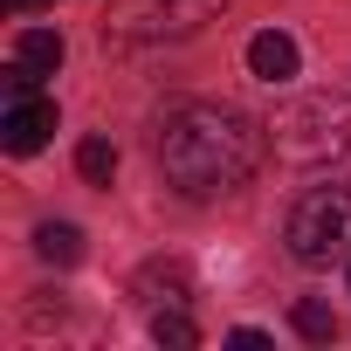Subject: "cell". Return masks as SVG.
Wrapping results in <instances>:
<instances>
[{
	"label": "cell",
	"instance_id": "obj_1",
	"mask_svg": "<svg viewBox=\"0 0 351 351\" xmlns=\"http://www.w3.org/2000/svg\"><path fill=\"white\" fill-rule=\"evenodd\" d=\"M262 152H269V124H255L234 104H180L158 124V172L186 200H214V193L248 186Z\"/></svg>",
	"mask_w": 351,
	"mask_h": 351
},
{
	"label": "cell",
	"instance_id": "obj_2",
	"mask_svg": "<svg viewBox=\"0 0 351 351\" xmlns=\"http://www.w3.org/2000/svg\"><path fill=\"white\" fill-rule=\"evenodd\" d=\"M269 145L282 165H330L351 152V97L344 90H310L269 117Z\"/></svg>",
	"mask_w": 351,
	"mask_h": 351
},
{
	"label": "cell",
	"instance_id": "obj_3",
	"mask_svg": "<svg viewBox=\"0 0 351 351\" xmlns=\"http://www.w3.org/2000/svg\"><path fill=\"white\" fill-rule=\"evenodd\" d=\"M221 14V0H110L104 42L110 49H158V42H186Z\"/></svg>",
	"mask_w": 351,
	"mask_h": 351
},
{
	"label": "cell",
	"instance_id": "obj_4",
	"mask_svg": "<svg viewBox=\"0 0 351 351\" xmlns=\"http://www.w3.org/2000/svg\"><path fill=\"white\" fill-rule=\"evenodd\" d=\"M282 241H289V255H296L303 269L351 262V186H310V193L289 207Z\"/></svg>",
	"mask_w": 351,
	"mask_h": 351
},
{
	"label": "cell",
	"instance_id": "obj_5",
	"mask_svg": "<svg viewBox=\"0 0 351 351\" xmlns=\"http://www.w3.org/2000/svg\"><path fill=\"white\" fill-rule=\"evenodd\" d=\"M49 131H56V104L49 97H8V110H0V145H8L14 158H28V152H42L49 145Z\"/></svg>",
	"mask_w": 351,
	"mask_h": 351
},
{
	"label": "cell",
	"instance_id": "obj_6",
	"mask_svg": "<svg viewBox=\"0 0 351 351\" xmlns=\"http://www.w3.org/2000/svg\"><path fill=\"white\" fill-rule=\"evenodd\" d=\"M296 42L282 35V28H262L255 42H248V76H262L269 90H282V83H296Z\"/></svg>",
	"mask_w": 351,
	"mask_h": 351
},
{
	"label": "cell",
	"instance_id": "obj_7",
	"mask_svg": "<svg viewBox=\"0 0 351 351\" xmlns=\"http://www.w3.org/2000/svg\"><path fill=\"white\" fill-rule=\"evenodd\" d=\"M14 62L35 69V76H56V69H62V35H56V28H21V35H14Z\"/></svg>",
	"mask_w": 351,
	"mask_h": 351
},
{
	"label": "cell",
	"instance_id": "obj_8",
	"mask_svg": "<svg viewBox=\"0 0 351 351\" xmlns=\"http://www.w3.org/2000/svg\"><path fill=\"white\" fill-rule=\"evenodd\" d=\"M35 255L56 262V269L83 262V228H76V221H42V228H35Z\"/></svg>",
	"mask_w": 351,
	"mask_h": 351
},
{
	"label": "cell",
	"instance_id": "obj_9",
	"mask_svg": "<svg viewBox=\"0 0 351 351\" xmlns=\"http://www.w3.org/2000/svg\"><path fill=\"white\" fill-rule=\"evenodd\" d=\"M76 172H83V180H97V186H110L117 145H110V138H83V145H76Z\"/></svg>",
	"mask_w": 351,
	"mask_h": 351
},
{
	"label": "cell",
	"instance_id": "obj_10",
	"mask_svg": "<svg viewBox=\"0 0 351 351\" xmlns=\"http://www.w3.org/2000/svg\"><path fill=\"white\" fill-rule=\"evenodd\" d=\"M152 337L172 344V351H193V344H200V330H193L186 310H152Z\"/></svg>",
	"mask_w": 351,
	"mask_h": 351
},
{
	"label": "cell",
	"instance_id": "obj_11",
	"mask_svg": "<svg viewBox=\"0 0 351 351\" xmlns=\"http://www.w3.org/2000/svg\"><path fill=\"white\" fill-rule=\"evenodd\" d=\"M289 324H296V337H310V344H330V337H337V317H330L324 303H296Z\"/></svg>",
	"mask_w": 351,
	"mask_h": 351
},
{
	"label": "cell",
	"instance_id": "obj_12",
	"mask_svg": "<svg viewBox=\"0 0 351 351\" xmlns=\"http://www.w3.org/2000/svg\"><path fill=\"white\" fill-rule=\"evenodd\" d=\"M228 344H241V351H262V344H269V330H255V324H241V330H234Z\"/></svg>",
	"mask_w": 351,
	"mask_h": 351
},
{
	"label": "cell",
	"instance_id": "obj_13",
	"mask_svg": "<svg viewBox=\"0 0 351 351\" xmlns=\"http://www.w3.org/2000/svg\"><path fill=\"white\" fill-rule=\"evenodd\" d=\"M0 8H8V14H21V8H42V0H0Z\"/></svg>",
	"mask_w": 351,
	"mask_h": 351
},
{
	"label": "cell",
	"instance_id": "obj_14",
	"mask_svg": "<svg viewBox=\"0 0 351 351\" xmlns=\"http://www.w3.org/2000/svg\"><path fill=\"white\" fill-rule=\"evenodd\" d=\"M344 282H351V269H344Z\"/></svg>",
	"mask_w": 351,
	"mask_h": 351
}]
</instances>
